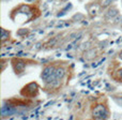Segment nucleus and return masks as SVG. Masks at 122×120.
<instances>
[{"mask_svg": "<svg viewBox=\"0 0 122 120\" xmlns=\"http://www.w3.org/2000/svg\"><path fill=\"white\" fill-rule=\"evenodd\" d=\"M55 72H56V70L54 69L53 67L45 68L44 71H43V73H42V79L44 80L45 83H47V84H51V83H53L54 80L57 79V78H56Z\"/></svg>", "mask_w": 122, "mask_h": 120, "instance_id": "1", "label": "nucleus"}, {"mask_svg": "<svg viewBox=\"0 0 122 120\" xmlns=\"http://www.w3.org/2000/svg\"><path fill=\"white\" fill-rule=\"evenodd\" d=\"M93 117L97 119H105L108 117V112L103 105H97L93 110Z\"/></svg>", "mask_w": 122, "mask_h": 120, "instance_id": "2", "label": "nucleus"}, {"mask_svg": "<svg viewBox=\"0 0 122 120\" xmlns=\"http://www.w3.org/2000/svg\"><path fill=\"white\" fill-rule=\"evenodd\" d=\"M55 74H56V78H57V79H60V78H62L63 76H64L65 71H64V69H62V68H58V69L56 70Z\"/></svg>", "mask_w": 122, "mask_h": 120, "instance_id": "3", "label": "nucleus"}, {"mask_svg": "<svg viewBox=\"0 0 122 120\" xmlns=\"http://www.w3.org/2000/svg\"><path fill=\"white\" fill-rule=\"evenodd\" d=\"M117 14H118V11L117 10H112V11L110 10L109 12L107 13V16H110V15H112V17H114V16H116Z\"/></svg>", "mask_w": 122, "mask_h": 120, "instance_id": "4", "label": "nucleus"}, {"mask_svg": "<svg viewBox=\"0 0 122 120\" xmlns=\"http://www.w3.org/2000/svg\"><path fill=\"white\" fill-rule=\"evenodd\" d=\"M6 37H9V33H6V32H5V30H3V29H2V37H1L2 41H4V40H5V38H6Z\"/></svg>", "mask_w": 122, "mask_h": 120, "instance_id": "5", "label": "nucleus"}, {"mask_svg": "<svg viewBox=\"0 0 122 120\" xmlns=\"http://www.w3.org/2000/svg\"><path fill=\"white\" fill-rule=\"evenodd\" d=\"M119 75H120V77H121V79H122V69L120 70V72H119Z\"/></svg>", "mask_w": 122, "mask_h": 120, "instance_id": "6", "label": "nucleus"}, {"mask_svg": "<svg viewBox=\"0 0 122 120\" xmlns=\"http://www.w3.org/2000/svg\"><path fill=\"white\" fill-rule=\"evenodd\" d=\"M119 58H120V59L122 60V51H121V53L119 54Z\"/></svg>", "mask_w": 122, "mask_h": 120, "instance_id": "7", "label": "nucleus"}, {"mask_svg": "<svg viewBox=\"0 0 122 120\" xmlns=\"http://www.w3.org/2000/svg\"><path fill=\"white\" fill-rule=\"evenodd\" d=\"M27 1H33V0H27Z\"/></svg>", "mask_w": 122, "mask_h": 120, "instance_id": "8", "label": "nucleus"}]
</instances>
